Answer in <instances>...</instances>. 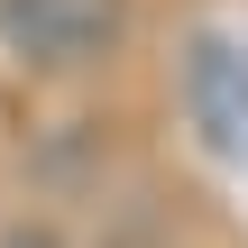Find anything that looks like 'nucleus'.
Masks as SVG:
<instances>
[{
  "label": "nucleus",
  "mask_w": 248,
  "mask_h": 248,
  "mask_svg": "<svg viewBox=\"0 0 248 248\" xmlns=\"http://www.w3.org/2000/svg\"><path fill=\"white\" fill-rule=\"evenodd\" d=\"M129 37V0H0V46L28 74H92Z\"/></svg>",
  "instance_id": "nucleus-1"
},
{
  "label": "nucleus",
  "mask_w": 248,
  "mask_h": 248,
  "mask_svg": "<svg viewBox=\"0 0 248 248\" xmlns=\"http://www.w3.org/2000/svg\"><path fill=\"white\" fill-rule=\"evenodd\" d=\"M0 248H64V239H55V230H37V221H28V230H0Z\"/></svg>",
  "instance_id": "nucleus-2"
}]
</instances>
